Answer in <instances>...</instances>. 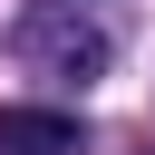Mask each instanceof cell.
<instances>
[{
	"label": "cell",
	"instance_id": "cell-1",
	"mask_svg": "<svg viewBox=\"0 0 155 155\" xmlns=\"http://www.w3.org/2000/svg\"><path fill=\"white\" fill-rule=\"evenodd\" d=\"M78 116L58 107H0V155H78Z\"/></svg>",
	"mask_w": 155,
	"mask_h": 155
},
{
	"label": "cell",
	"instance_id": "cell-2",
	"mask_svg": "<svg viewBox=\"0 0 155 155\" xmlns=\"http://www.w3.org/2000/svg\"><path fill=\"white\" fill-rule=\"evenodd\" d=\"M39 58H48L58 78H78V87H87V78L107 68V39H97V29H48V39H39Z\"/></svg>",
	"mask_w": 155,
	"mask_h": 155
}]
</instances>
